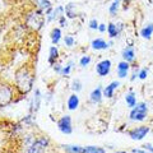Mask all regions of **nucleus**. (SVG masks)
<instances>
[{
  "instance_id": "obj_1",
  "label": "nucleus",
  "mask_w": 153,
  "mask_h": 153,
  "mask_svg": "<svg viewBox=\"0 0 153 153\" xmlns=\"http://www.w3.org/2000/svg\"><path fill=\"white\" fill-rule=\"evenodd\" d=\"M14 80H16V89L18 94L25 96L27 94L33 87L35 82V70L33 66L30 64H25L21 68H18L16 74H14Z\"/></svg>"
},
{
  "instance_id": "obj_2",
  "label": "nucleus",
  "mask_w": 153,
  "mask_h": 153,
  "mask_svg": "<svg viewBox=\"0 0 153 153\" xmlns=\"http://www.w3.org/2000/svg\"><path fill=\"white\" fill-rule=\"evenodd\" d=\"M17 89L13 84L5 80H0V108L9 106L16 97Z\"/></svg>"
},
{
  "instance_id": "obj_3",
  "label": "nucleus",
  "mask_w": 153,
  "mask_h": 153,
  "mask_svg": "<svg viewBox=\"0 0 153 153\" xmlns=\"http://www.w3.org/2000/svg\"><path fill=\"white\" fill-rule=\"evenodd\" d=\"M45 13L41 9H37L35 12H31L26 17V26L32 31H40L45 25Z\"/></svg>"
},
{
  "instance_id": "obj_4",
  "label": "nucleus",
  "mask_w": 153,
  "mask_h": 153,
  "mask_svg": "<svg viewBox=\"0 0 153 153\" xmlns=\"http://www.w3.org/2000/svg\"><path fill=\"white\" fill-rule=\"evenodd\" d=\"M148 107L146 102H139L135 105V107L131 108L130 114H129V119L131 121H143L147 117Z\"/></svg>"
},
{
  "instance_id": "obj_5",
  "label": "nucleus",
  "mask_w": 153,
  "mask_h": 153,
  "mask_svg": "<svg viewBox=\"0 0 153 153\" xmlns=\"http://www.w3.org/2000/svg\"><path fill=\"white\" fill-rule=\"evenodd\" d=\"M57 128L63 134H71L73 131V126H71V117L69 115H65L57 121Z\"/></svg>"
},
{
  "instance_id": "obj_6",
  "label": "nucleus",
  "mask_w": 153,
  "mask_h": 153,
  "mask_svg": "<svg viewBox=\"0 0 153 153\" xmlns=\"http://www.w3.org/2000/svg\"><path fill=\"white\" fill-rule=\"evenodd\" d=\"M148 133H149V128L143 125V126H138V128L131 129V130L129 131V137L134 140H142Z\"/></svg>"
},
{
  "instance_id": "obj_7",
  "label": "nucleus",
  "mask_w": 153,
  "mask_h": 153,
  "mask_svg": "<svg viewBox=\"0 0 153 153\" xmlns=\"http://www.w3.org/2000/svg\"><path fill=\"white\" fill-rule=\"evenodd\" d=\"M47 146H49V139H47V138H40V139H37L30 147L28 153H41V151L44 149V148H46Z\"/></svg>"
},
{
  "instance_id": "obj_8",
  "label": "nucleus",
  "mask_w": 153,
  "mask_h": 153,
  "mask_svg": "<svg viewBox=\"0 0 153 153\" xmlns=\"http://www.w3.org/2000/svg\"><path fill=\"white\" fill-rule=\"evenodd\" d=\"M110 70H111V61L110 60H102L96 65V71L100 76H106Z\"/></svg>"
},
{
  "instance_id": "obj_9",
  "label": "nucleus",
  "mask_w": 153,
  "mask_h": 153,
  "mask_svg": "<svg viewBox=\"0 0 153 153\" xmlns=\"http://www.w3.org/2000/svg\"><path fill=\"white\" fill-rule=\"evenodd\" d=\"M36 4H37L38 9H41V10L44 12L46 16L51 14L52 10H54V8H52L50 0H36Z\"/></svg>"
},
{
  "instance_id": "obj_10",
  "label": "nucleus",
  "mask_w": 153,
  "mask_h": 153,
  "mask_svg": "<svg viewBox=\"0 0 153 153\" xmlns=\"http://www.w3.org/2000/svg\"><path fill=\"white\" fill-rule=\"evenodd\" d=\"M123 57L128 63H133V61L135 60V50H134V47L131 45L126 46L125 49L123 50Z\"/></svg>"
},
{
  "instance_id": "obj_11",
  "label": "nucleus",
  "mask_w": 153,
  "mask_h": 153,
  "mask_svg": "<svg viewBox=\"0 0 153 153\" xmlns=\"http://www.w3.org/2000/svg\"><path fill=\"white\" fill-rule=\"evenodd\" d=\"M129 69H130V64L128 61H120L117 65V75L119 78H125L128 76V73H129Z\"/></svg>"
},
{
  "instance_id": "obj_12",
  "label": "nucleus",
  "mask_w": 153,
  "mask_h": 153,
  "mask_svg": "<svg viewBox=\"0 0 153 153\" xmlns=\"http://www.w3.org/2000/svg\"><path fill=\"white\" fill-rule=\"evenodd\" d=\"M119 85H120V83H119L117 80H114V82H111L106 88L103 89V96L106 98H112L115 91H116V88L119 87Z\"/></svg>"
},
{
  "instance_id": "obj_13",
  "label": "nucleus",
  "mask_w": 153,
  "mask_h": 153,
  "mask_svg": "<svg viewBox=\"0 0 153 153\" xmlns=\"http://www.w3.org/2000/svg\"><path fill=\"white\" fill-rule=\"evenodd\" d=\"M111 44H108L102 38H96V40L92 41V49L93 50H106L108 49V46Z\"/></svg>"
},
{
  "instance_id": "obj_14",
  "label": "nucleus",
  "mask_w": 153,
  "mask_h": 153,
  "mask_svg": "<svg viewBox=\"0 0 153 153\" xmlns=\"http://www.w3.org/2000/svg\"><path fill=\"white\" fill-rule=\"evenodd\" d=\"M102 101V88L97 87L91 92V102L93 103H100Z\"/></svg>"
},
{
  "instance_id": "obj_15",
  "label": "nucleus",
  "mask_w": 153,
  "mask_h": 153,
  "mask_svg": "<svg viewBox=\"0 0 153 153\" xmlns=\"http://www.w3.org/2000/svg\"><path fill=\"white\" fill-rule=\"evenodd\" d=\"M66 105H68V108L70 110V111H74V110H76L79 106V97L76 94H70Z\"/></svg>"
},
{
  "instance_id": "obj_16",
  "label": "nucleus",
  "mask_w": 153,
  "mask_h": 153,
  "mask_svg": "<svg viewBox=\"0 0 153 153\" xmlns=\"http://www.w3.org/2000/svg\"><path fill=\"white\" fill-rule=\"evenodd\" d=\"M152 35H153V23H148V25H146L142 28L140 36L143 38H146V40H149V38L152 37Z\"/></svg>"
},
{
  "instance_id": "obj_17",
  "label": "nucleus",
  "mask_w": 153,
  "mask_h": 153,
  "mask_svg": "<svg viewBox=\"0 0 153 153\" xmlns=\"http://www.w3.org/2000/svg\"><path fill=\"white\" fill-rule=\"evenodd\" d=\"M41 105V93H40V89H36L35 91V97H33V101L31 103V106L33 107L32 111H37L38 107Z\"/></svg>"
},
{
  "instance_id": "obj_18",
  "label": "nucleus",
  "mask_w": 153,
  "mask_h": 153,
  "mask_svg": "<svg viewBox=\"0 0 153 153\" xmlns=\"http://www.w3.org/2000/svg\"><path fill=\"white\" fill-rule=\"evenodd\" d=\"M125 101H126V105L130 108H133V107H135V105L138 103L137 102V97H135V93L133 92V91H130L126 96H125Z\"/></svg>"
},
{
  "instance_id": "obj_19",
  "label": "nucleus",
  "mask_w": 153,
  "mask_h": 153,
  "mask_svg": "<svg viewBox=\"0 0 153 153\" xmlns=\"http://www.w3.org/2000/svg\"><path fill=\"white\" fill-rule=\"evenodd\" d=\"M50 37H51V42L54 45L59 44V41L61 40V30L60 28H54L50 33Z\"/></svg>"
},
{
  "instance_id": "obj_20",
  "label": "nucleus",
  "mask_w": 153,
  "mask_h": 153,
  "mask_svg": "<svg viewBox=\"0 0 153 153\" xmlns=\"http://www.w3.org/2000/svg\"><path fill=\"white\" fill-rule=\"evenodd\" d=\"M50 56H49V63L51 65H55V61L59 59V50L56 49L55 46H51L50 47Z\"/></svg>"
},
{
  "instance_id": "obj_21",
  "label": "nucleus",
  "mask_w": 153,
  "mask_h": 153,
  "mask_svg": "<svg viewBox=\"0 0 153 153\" xmlns=\"http://www.w3.org/2000/svg\"><path fill=\"white\" fill-rule=\"evenodd\" d=\"M107 32H108V36L114 38V37H117L119 33H120V30L117 28V25H115V23H110V25L107 26Z\"/></svg>"
},
{
  "instance_id": "obj_22",
  "label": "nucleus",
  "mask_w": 153,
  "mask_h": 153,
  "mask_svg": "<svg viewBox=\"0 0 153 153\" xmlns=\"http://www.w3.org/2000/svg\"><path fill=\"white\" fill-rule=\"evenodd\" d=\"M65 14L68 18H75L76 17V12H75V4L70 3L65 7Z\"/></svg>"
},
{
  "instance_id": "obj_23",
  "label": "nucleus",
  "mask_w": 153,
  "mask_h": 153,
  "mask_svg": "<svg viewBox=\"0 0 153 153\" xmlns=\"http://www.w3.org/2000/svg\"><path fill=\"white\" fill-rule=\"evenodd\" d=\"M63 148L68 153H83V149H84V148L78 146H63Z\"/></svg>"
},
{
  "instance_id": "obj_24",
  "label": "nucleus",
  "mask_w": 153,
  "mask_h": 153,
  "mask_svg": "<svg viewBox=\"0 0 153 153\" xmlns=\"http://www.w3.org/2000/svg\"><path fill=\"white\" fill-rule=\"evenodd\" d=\"M83 153H106L103 148L100 147H84Z\"/></svg>"
},
{
  "instance_id": "obj_25",
  "label": "nucleus",
  "mask_w": 153,
  "mask_h": 153,
  "mask_svg": "<svg viewBox=\"0 0 153 153\" xmlns=\"http://www.w3.org/2000/svg\"><path fill=\"white\" fill-rule=\"evenodd\" d=\"M119 5H120V1H115V0H114V1L111 3V5H110V8H108V12H110L111 16H115V14L117 13Z\"/></svg>"
},
{
  "instance_id": "obj_26",
  "label": "nucleus",
  "mask_w": 153,
  "mask_h": 153,
  "mask_svg": "<svg viewBox=\"0 0 153 153\" xmlns=\"http://www.w3.org/2000/svg\"><path fill=\"white\" fill-rule=\"evenodd\" d=\"M71 89L75 91V92H79V91L82 89V83H80L78 79L73 80V82H71Z\"/></svg>"
},
{
  "instance_id": "obj_27",
  "label": "nucleus",
  "mask_w": 153,
  "mask_h": 153,
  "mask_svg": "<svg viewBox=\"0 0 153 153\" xmlns=\"http://www.w3.org/2000/svg\"><path fill=\"white\" fill-rule=\"evenodd\" d=\"M89 63H91V56H88V55L82 56V59H80V61H79L80 66H87Z\"/></svg>"
},
{
  "instance_id": "obj_28",
  "label": "nucleus",
  "mask_w": 153,
  "mask_h": 153,
  "mask_svg": "<svg viewBox=\"0 0 153 153\" xmlns=\"http://www.w3.org/2000/svg\"><path fill=\"white\" fill-rule=\"evenodd\" d=\"M73 63H69L68 65H66V66H64V68H63V70H61V73L60 74H63V75H69V73H70V70H71V68H73Z\"/></svg>"
},
{
  "instance_id": "obj_29",
  "label": "nucleus",
  "mask_w": 153,
  "mask_h": 153,
  "mask_svg": "<svg viewBox=\"0 0 153 153\" xmlns=\"http://www.w3.org/2000/svg\"><path fill=\"white\" fill-rule=\"evenodd\" d=\"M64 42H65V45L68 46V47H71V46L74 45V37L73 36H65Z\"/></svg>"
},
{
  "instance_id": "obj_30",
  "label": "nucleus",
  "mask_w": 153,
  "mask_h": 153,
  "mask_svg": "<svg viewBox=\"0 0 153 153\" xmlns=\"http://www.w3.org/2000/svg\"><path fill=\"white\" fill-rule=\"evenodd\" d=\"M147 74H148V69L147 68H143V69L139 70V73H138V78L143 80V79L147 78Z\"/></svg>"
},
{
  "instance_id": "obj_31",
  "label": "nucleus",
  "mask_w": 153,
  "mask_h": 153,
  "mask_svg": "<svg viewBox=\"0 0 153 153\" xmlns=\"http://www.w3.org/2000/svg\"><path fill=\"white\" fill-rule=\"evenodd\" d=\"M89 28L91 30H98V22L96 21V19H92V21L89 22Z\"/></svg>"
},
{
  "instance_id": "obj_32",
  "label": "nucleus",
  "mask_w": 153,
  "mask_h": 153,
  "mask_svg": "<svg viewBox=\"0 0 153 153\" xmlns=\"http://www.w3.org/2000/svg\"><path fill=\"white\" fill-rule=\"evenodd\" d=\"M98 31L103 33L105 31H107V26L106 25H103V23H101V25H98Z\"/></svg>"
},
{
  "instance_id": "obj_33",
  "label": "nucleus",
  "mask_w": 153,
  "mask_h": 153,
  "mask_svg": "<svg viewBox=\"0 0 153 153\" xmlns=\"http://www.w3.org/2000/svg\"><path fill=\"white\" fill-rule=\"evenodd\" d=\"M143 148H147V149L151 153H153V146H152V144H149V143H147V144H144V146H143Z\"/></svg>"
},
{
  "instance_id": "obj_34",
  "label": "nucleus",
  "mask_w": 153,
  "mask_h": 153,
  "mask_svg": "<svg viewBox=\"0 0 153 153\" xmlns=\"http://www.w3.org/2000/svg\"><path fill=\"white\" fill-rule=\"evenodd\" d=\"M54 70L56 71V73H61V70H63V68H61L60 65H54Z\"/></svg>"
},
{
  "instance_id": "obj_35",
  "label": "nucleus",
  "mask_w": 153,
  "mask_h": 153,
  "mask_svg": "<svg viewBox=\"0 0 153 153\" xmlns=\"http://www.w3.org/2000/svg\"><path fill=\"white\" fill-rule=\"evenodd\" d=\"M133 153H147V152H144L143 149H133Z\"/></svg>"
},
{
  "instance_id": "obj_36",
  "label": "nucleus",
  "mask_w": 153,
  "mask_h": 153,
  "mask_svg": "<svg viewBox=\"0 0 153 153\" xmlns=\"http://www.w3.org/2000/svg\"><path fill=\"white\" fill-rule=\"evenodd\" d=\"M115 153H126V152H124V151H119V152H115Z\"/></svg>"
},
{
  "instance_id": "obj_37",
  "label": "nucleus",
  "mask_w": 153,
  "mask_h": 153,
  "mask_svg": "<svg viewBox=\"0 0 153 153\" xmlns=\"http://www.w3.org/2000/svg\"><path fill=\"white\" fill-rule=\"evenodd\" d=\"M124 1H130V0H124Z\"/></svg>"
}]
</instances>
